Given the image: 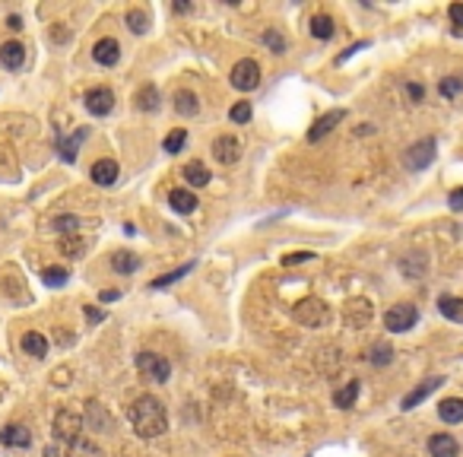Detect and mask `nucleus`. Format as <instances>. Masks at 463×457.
Here are the masks:
<instances>
[{
	"mask_svg": "<svg viewBox=\"0 0 463 457\" xmlns=\"http://www.w3.org/2000/svg\"><path fill=\"white\" fill-rule=\"evenodd\" d=\"M311 257H315L311 251H295V254H285V257H283V264L289 267V264H302V261H311Z\"/></svg>",
	"mask_w": 463,
	"mask_h": 457,
	"instance_id": "nucleus-40",
	"label": "nucleus"
},
{
	"mask_svg": "<svg viewBox=\"0 0 463 457\" xmlns=\"http://www.w3.org/2000/svg\"><path fill=\"white\" fill-rule=\"evenodd\" d=\"M346 118V108H333V112H327V114H321V118L315 121V127L308 131V140L311 143H317V140H324L327 134L333 131V127H339V121Z\"/></svg>",
	"mask_w": 463,
	"mask_h": 457,
	"instance_id": "nucleus-10",
	"label": "nucleus"
},
{
	"mask_svg": "<svg viewBox=\"0 0 463 457\" xmlns=\"http://www.w3.org/2000/svg\"><path fill=\"white\" fill-rule=\"evenodd\" d=\"M67 457H105L102 454V448L95 445V441H89V439H83V435H80L77 441H70V454Z\"/></svg>",
	"mask_w": 463,
	"mask_h": 457,
	"instance_id": "nucleus-27",
	"label": "nucleus"
},
{
	"mask_svg": "<svg viewBox=\"0 0 463 457\" xmlns=\"http://www.w3.org/2000/svg\"><path fill=\"white\" fill-rule=\"evenodd\" d=\"M86 134H89V131H86V127H80V131L73 134V137H67V140L60 137V140H58L60 159H64V162H77V156H80V143L86 140Z\"/></svg>",
	"mask_w": 463,
	"mask_h": 457,
	"instance_id": "nucleus-18",
	"label": "nucleus"
},
{
	"mask_svg": "<svg viewBox=\"0 0 463 457\" xmlns=\"http://www.w3.org/2000/svg\"><path fill=\"white\" fill-rule=\"evenodd\" d=\"M111 267L118 270V274H134V270L140 267V257L131 254V251H118V254L111 257Z\"/></svg>",
	"mask_w": 463,
	"mask_h": 457,
	"instance_id": "nucleus-29",
	"label": "nucleus"
},
{
	"mask_svg": "<svg viewBox=\"0 0 463 457\" xmlns=\"http://www.w3.org/2000/svg\"><path fill=\"white\" fill-rule=\"evenodd\" d=\"M137 372L143 375V378L162 385V381H168V375H172V362H168L165 356H159V353H140L137 356Z\"/></svg>",
	"mask_w": 463,
	"mask_h": 457,
	"instance_id": "nucleus-2",
	"label": "nucleus"
},
{
	"mask_svg": "<svg viewBox=\"0 0 463 457\" xmlns=\"http://www.w3.org/2000/svg\"><path fill=\"white\" fill-rule=\"evenodd\" d=\"M428 454L432 457H457L460 445L447 432H441V435H432V439H428Z\"/></svg>",
	"mask_w": 463,
	"mask_h": 457,
	"instance_id": "nucleus-15",
	"label": "nucleus"
},
{
	"mask_svg": "<svg viewBox=\"0 0 463 457\" xmlns=\"http://www.w3.org/2000/svg\"><path fill=\"white\" fill-rule=\"evenodd\" d=\"M127 26H131V32L143 36V32L149 29V13L146 10H131V13H127Z\"/></svg>",
	"mask_w": 463,
	"mask_h": 457,
	"instance_id": "nucleus-32",
	"label": "nucleus"
},
{
	"mask_svg": "<svg viewBox=\"0 0 463 457\" xmlns=\"http://www.w3.org/2000/svg\"><path fill=\"white\" fill-rule=\"evenodd\" d=\"M441 95H445V99H454V95H457L460 90H463V73H454V77H447V80H441Z\"/></svg>",
	"mask_w": 463,
	"mask_h": 457,
	"instance_id": "nucleus-36",
	"label": "nucleus"
},
{
	"mask_svg": "<svg viewBox=\"0 0 463 457\" xmlns=\"http://www.w3.org/2000/svg\"><path fill=\"white\" fill-rule=\"evenodd\" d=\"M185 143H187V131H172L165 137V153H181Z\"/></svg>",
	"mask_w": 463,
	"mask_h": 457,
	"instance_id": "nucleus-38",
	"label": "nucleus"
},
{
	"mask_svg": "<svg viewBox=\"0 0 463 457\" xmlns=\"http://www.w3.org/2000/svg\"><path fill=\"white\" fill-rule=\"evenodd\" d=\"M60 251L67 257H83L86 254V242L83 238H60Z\"/></svg>",
	"mask_w": 463,
	"mask_h": 457,
	"instance_id": "nucleus-35",
	"label": "nucleus"
},
{
	"mask_svg": "<svg viewBox=\"0 0 463 457\" xmlns=\"http://www.w3.org/2000/svg\"><path fill=\"white\" fill-rule=\"evenodd\" d=\"M229 118L235 121V124H248L251 121V102H235V105L229 108Z\"/></svg>",
	"mask_w": 463,
	"mask_h": 457,
	"instance_id": "nucleus-37",
	"label": "nucleus"
},
{
	"mask_svg": "<svg viewBox=\"0 0 463 457\" xmlns=\"http://www.w3.org/2000/svg\"><path fill=\"white\" fill-rule=\"evenodd\" d=\"M447 16H451V23L460 29V26H463V4H451V10H447Z\"/></svg>",
	"mask_w": 463,
	"mask_h": 457,
	"instance_id": "nucleus-42",
	"label": "nucleus"
},
{
	"mask_svg": "<svg viewBox=\"0 0 463 457\" xmlns=\"http://www.w3.org/2000/svg\"><path fill=\"white\" fill-rule=\"evenodd\" d=\"M232 86H235L238 92H251L261 86V67L254 64L251 58L238 60L235 67H232Z\"/></svg>",
	"mask_w": 463,
	"mask_h": 457,
	"instance_id": "nucleus-5",
	"label": "nucleus"
},
{
	"mask_svg": "<svg viewBox=\"0 0 463 457\" xmlns=\"http://www.w3.org/2000/svg\"><path fill=\"white\" fill-rule=\"evenodd\" d=\"M391 359H393V350L384 343V340L371 346V353H369V362H371V365H387Z\"/></svg>",
	"mask_w": 463,
	"mask_h": 457,
	"instance_id": "nucleus-31",
	"label": "nucleus"
},
{
	"mask_svg": "<svg viewBox=\"0 0 463 457\" xmlns=\"http://www.w3.org/2000/svg\"><path fill=\"white\" fill-rule=\"evenodd\" d=\"M86 318H89V324H99V321H105V311L92 308V305H86Z\"/></svg>",
	"mask_w": 463,
	"mask_h": 457,
	"instance_id": "nucleus-44",
	"label": "nucleus"
},
{
	"mask_svg": "<svg viewBox=\"0 0 463 457\" xmlns=\"http://www.w3.org/2000/svg\"><path fill=\"white\" fill-rule=\"evenodd\" d=\"M92 58H95V64H102V67H114L121 60V45L114 42V38H102V42H95V48H92Z\"/></svg>",
	"mask_w": 463,
	"mask_h": 457,
	"instance_id": "nucleus-13",
	"label": "nucleus"
},
{
	"mask_svg": "<svg viewBox=\"0 0 463 457\" xmlns=\"http://www.w3.org/2000/svg\"><path fill=\"white\" fill-rule=\"evenodd\" d=\"M175 112H178L181 118H194V114L200 112V102H197V95L190 90H181V92H175Z\"/></svg>",
	"mask_w": 463,
	"mask_h": 457,
	"instance_id": "nucleus-21",
	"label": "nucleus"
},
{
	"mask_svg": "<svg viewBox=\"0 0 463 457\" xmlns=\"http://www.w3.org/2000/svg\"><path fill=\"white\" fill-rule=\"evenodd\" d=\"M0 445L4 448H29L32 432L26 426H6L4 432H0Z\"/></svg>",
	"mask_w": 463,
	"mask_h": 457,
	"instance_id": "nucleus-16",
	"label": "nucleus"
},
{
	"mask_svg": "<svg viewBox=\"0 0 463 457\" xmlns=\"http://www.w3.org/2000/svg\"><path fill=\"white\" fill-rule=\"evenodd\" d=\"M51 229H58V232H64V235H73V232L80 229V216H70V213H64V216H58V220H51Z\"/></svg>",
	"mask_w": 463,
	"mask_h": 457,
	"instance_id": "nucleus-34",
	"label": "nucleus"
},
{
	"mask_svg": "<svg viewBox=\"0 0 463 457\" xmlns=\"http://www.w3.org/2000/svg\"><path fill=\"white\" fill-rule=\"evenodd\" d=\"M6 29L19 32V29H23V16H16V13H13V16H6Z\"/></svg>",
	"mask_w": 463,
	"mask_h": 457,
	"instance_id": "nucleus-45",
	"label": "nucleus"
},
{
	"mask_svg": "<svg viewBox=\"0 0 463 457\" xmlns=\"http://www.w3.org/2000/svg\"><path fill=\"white\" fill-rule=\"evenodd\" d=\"M23 60H26V48L19 42L0 45V64H4L6 70H19V67H23Z\"/></svg>",
	"mask_w": 463,
	"mask_h": 457,
	"instance_id": "nucleus-17",
	"label": "nucleus"
},
{
	"mask_svg": "<svg viewBox=\"0 0 463 457\" xmlns=\"http://www.w3.org/2000/svg\"><path fill=\"white\" fill-rule=\"evenodd\" d=\"M359 381L352 378V381H346V387H339L337 394H333V404L339 407V410H352V407H356V397H359Z\"/></svg>",
	"mask_w": 463,
	"mask_h": 457,
	"instance_id": "nucleus-22",
	"label": "nucleus"
},
{
	"mask_svg": "<svg viewBox=\"0 0 463 457\" xmlns=\"http://www.w3.org/2000/svg\"><path fill=\"white\" fill-rule=\"evenodd\" d=\"M238 156H241V143L232 134H222V137L213 140V159L222 162V166H235Z\"/></svg>",
	"mask_w": 463,
	"mask_h": 457,
	"instance_id": "nucleus-8",
	"label": "nucleus"
},
{
	"mask_svg": "<svg viewBox=\"0 0 463 457\" xmlns=\"http://www.w3.org/2000/svg\"><path fill=\"white\" fill-rule=\"evenodd\" d=\"M89 178L99 184V188H111V184L118 181V162H114V159H99L92 166Z\"/></svg>",
	"mask_w": 463,
	"mask_h": 457,
	"instance_id": "nucleus-14",
	"label": "nucleus"
},
{
	"mask_svg": "<svg viewBox=\"0 0 463 457\" xmlns=\"http://www.w3.org/2000/svg\"><path fill=\"white\" fill-rule=\"evenodd\" d=\"M42 457H64V454H60V448H54V445H51V448H45V454H42Z\"/></svg>",
	"mask_w": 463,
	"mask_h": 457,
	"instance_id": "nucleus-47",
	"label": "nucleus"
},
{
	"mask_svg": "<svg viewBox=\"0 0 463 457\" xmlns=\"http://www.w3.org/2000/svg\"><path fill=\"white\" fill-rule=\"evenodd\" d=\"M438 416L447 422V426H457L463 422V400L460 397H447L438 404Z\"/></svg>",
	"mask_w": 463,
	"mask_h": 457,
	"instance_id": "nucleus-20",
	"label": "nucleus"
},
{
	"mask_svg": "<svg viewBox=\"0 0 463 457\" xmlns=\"http://www.w3.org/2000/svg\"><path fill=\"white\" fill-rule=\"evenodd\" d=\"M438 311L447 321H463V299H457V296H441L438 299Z\"/></svg>",
	"mask_w": 463,
	"mask_h": 457,
	"instance_id": "nucleus-25",
	"label": "nucleus"
},
{
	"mask_svg": "<svg viewBox=\"0 0 463 457\" xmlns=\"http://www.w3.org/2000/svg\"><path fill=\"white\" fill-rule=\"evenodd\" d=\"M416 321H419V308H416V305L400 302V305H393V308L384 315V327L391 333H406L413 324H416Z\"/></svg>",
	"mask_w": 463,
	"mask_h": 457,
	"instance_id": "nucleus-4",
	"label": "nucleus"
},
{
	"mask_svg": "<svg viewBox=\"0 0 463 457\" xmlns=\"http://www.w3.org/2000/svg\"><path fill=\"white\" fill-rule=\"evenodd\" d=\"M80 432H83V416L73 413V410H58V416H54V439L60 441H77Z\"/></svg>",
	"mask_w": 463,
	"mask_h": 457,
	"instance_id": "nucleus-6",
	"label": "nucleus"
},
{
	"mask_svg": "<svg viewBox=\"0 0 463 457\" xmlns=\"http://www.w3.org/2000/svg\"><path fill=\"white\" fill-rule=\"evenodd\" d=\"M42 279H45V286H51V289H58V286H64L67 279H70V274H67L64 267H45Z\"/></svg>",
	"mask_w": 463,
	"mask_h": 457,
	"instance_id": "nucleus-33",
	"label": "nucleus"
},
{
	"mask_svg": "<svg viewBox=\"0 0 463 457\" xmlns=\"http://www.w3.org/2000/svg\"><path fill=\"white\" fill-rule=\"evenodd\" d=\"M263 42L273 48V54H283L285 51V42L279 38V32H263Z\"/></svg>",
	"mask_w": 463,
	"mask_h": 457,
	"instance_id": "nucleus-39",
	"label": "nucleus"
},
{
	"mask_svg": "<svg viewBox=\"0 0 463 457\" xmlns=\"http://www.w3.org/2000/svg\"><path fill=\"white\" fill-rule=\"evenodd\" d=\"M134 102H137L140 112H156V108H159V102H162V95H159V90H156L153 83H149V86H143V90L134 95Z\"/></svg>",
	"mask_w": 463,
	"mask_h": 457,
	"instance_id": "nucleus-23",
	"label": "nucleus"
},
{
	"mask_svg": "<svg viewBox=\"0 0 463 457\" xmlns=\"http://www.w3.org/2000/svg\"><path fill=\"white\" fill-rule=\"evenodd\" d=\"M447 203H451V210H454V213H463V188L451 190V197H447Z\"/></svg>",
	"mask_w": 463,
	"mask_h": 457,
	"instance_id": "nucleus-41",
	"label": "nucleus"
},
{
	"mask_svg": "<svg viewBox=\"0 0 463 457\" xmlns=\"http://www.w3.org/2000/svg\"><path fill=\"white\" fill-rule=\"evenodd\" d=\"M127 416H131V426L140 439H156V435H162L168 429L165 407H162L156 397H149V394H143V397L134 400Z\"/></svg>",
	"mask_w": 463,
	"mask_h": 457,
	"instance_id": "nucleus-1",
	"label": "nucleus"
},
{
	"mask_svg": "<svg viewBox=\"0 0 463 457\" xmlns=\"http://www.w3.org/2000/svg\"><path fill=\"white\" fill-rule=\"evenodd\" d=\"M292 318L305 327H321V324H327V305L321 299H305V302H298L295 308H292Z\"/></svg>",
	"mask_w": 463,
	"mask_h": 457,
	"instance_id": "nucleus-7",
	"label": "nucleus"
},
{
	"mask_svg": "<svg viewBox=\"0 0 463 457\" xmlns=\"http://www.w3.org/2000/svg\"><path fill=\"white\" fill-rule=\"evenodd\" d=\"M406 95H410L413 102H422V95H425V90H422L419 83H406Z\"/></svg>",
	"mask_w": 463,
	"mask_h": 457,
	"instance_id": "nucleus-43",
	"label": "nucleus"
},
{
	"mask_svg": "<svg viewBox=\"0 0 463 457\" xmlns=\"http://www.w3.org/2000/svg\"><path fill=\"white\" fill-rule=\"evenodd\" d=\"M86 108H89V114H95V118H105L114 108V92L105 90V86H95V90L86 92Z\"/></svg>",
	"mask_w": 463,
	"mask_h": 457,
	"instance_id": "nucleus-9",
	"label": "nucleus"
},
{
	"mask_svg": "<svg viewBox=\"0 0 463 457\" xmlns=\"http://www.w3.org/2000/svg\"><path fill=\"white\" fill-rule=\"evenodd\" d=\"M99 299H102V302H114V299H121V292L118 289H105Z\"/></svg>",
	"mask_w": 463,
	"mask_h": 457,
	"instance_id": "nucleus-46",
	"label": "nucleus"
},
{
	"mask_svg": "<svg viewBox=\"0 0 463 457\" xmlns=\"http://www.w3.org/2000/svg\"><path fill=\"white\" fill-rule=\"evenodd\" d=\"M435 149H438L435 137H425V140L413 143V146L403 153V166L410 168V172H422V168H428L435 162Z\"/></svg>",
	"mask_w": 463,
	"mask_h": 457,
	"instance_id": "nucleus-3",
	"label": "nucleus"
},
{
	"mask_svg": "<svg viewBox=\"0 0 463 457\" xmlns=\"http://www.w3.org/2000/svg\"><path fill=\"white\" fill-rule=\"evenodd\" d=\"M168 203H172L175 213H185V216H187V213H194V210H197V197L190 194L187 188H175L172 194H168Z\"/></svg>",
	"mask_w": 463,
	"mask_h": 457,
	"instance_id": "nucleus-19",
	"label": "nucleus"
},
{
	"mask_svg": "<svg viewBox=\"0 0 463 457\" xmlns=\"http://www.w3.org/2000/svg\"><path fill=\"white\" fill-rule=\"evenodd\" d=\"M23 350L29 353V356H36V359H45V356H48V340L42 337V333L29 330V333L23 337Z\"/></svg>",
	"mask_w": 463,
	"mask_h": 457,
	"instance_id": "nucleus-24",
	"label": "nucleus"
},
{
	"mask_svg": "<svg viewBox=\"0 0 463 457\" xmlns=\"http://www.w3.org/2000/svg\"><path fill=\"white\" fill-rule=\"evenodd\" d=\"M441 385H445V378H425V381H422V385H416L410 394H406V397H403V404H400V410H416V407L422 404V400H425L428 394H435V391H438Z\"/></svg>",
	"mask_w": 463,
	"mask_h": 457,
	"instance_id": "nucleus-11",
	"label": "nucleus"
},
{
	"mask_svg": "<svg viewBox=\"0 0 463 457\" xmlns=\"http://www.w3.org/2000/svg\"><path fill=\"white\" fill-rule=\"evenodd\" d=\"M185 178L190 188H203V184H209V172L203 162H187L185 166Z\"/></svg>",
	"mask_w": 463,
	"mask_h": 457,
	"instance_id": "nucleus-28",
	"label": "nucleus"
},
{
	"mask_svg": "<svg viewBox=\"0 0 463 457\" xmlns=\"http://www.w3.org/2000/svg\"><path fill=\"white\" fill-rule=\"evenodd\" d=\"M86 426H89L92 432H111L114 419L105 413V407H102L99 400H89V404H86Z\"/></svg>",
	"mask_w": 463,
	"mask_h": 457,
	"instance_id": "nucleus-12",
	"label": "nucleus"
},
{
	"mask_svg": "<svg viewBox=\"0 0 463 457\" xmlns=\"http://www.w3.org/2000/svg\"><path fill=\"white\" fill-rule=\"evenodd\" d=\"M190 270H194V261H187V264H181L178 270H172V274H162V276H156L153 283H149V289H165V286H172V283H178L181 276H187Z\"/></svg>",
	"mask_w": 463,
	"mask_h": 457,
	"instance_id": "nucleus-26",
	"label": "nucleus"
},
{
	"mask_svg": "<svg viewBox=\"0 0 463 457\" xmlns=\"http://www.w3.org/2000/svg\"><path fill=\"white\" fill-rule=\"evenodd\" d=\"M311 36L321 38V42H327V38L333 36V19L327 16V13H317V16L311 19Z\"/></svg>",
	"mask_w": 463,
	"mask_h": 457,
	"instance_id": "nucleus-30",
	"label": "nucleus"
}]
</instances>
